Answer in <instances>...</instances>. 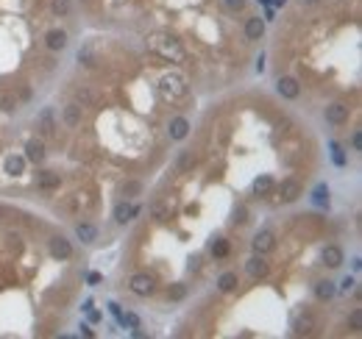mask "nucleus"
Masks as SVG:
<instances>
[{
  "instance_id": "obj_1",
  "label": "nucleus",
  "mask_w": 362,
  "mask_h": 339,
  "mask_svg": "<svg viewBox=\"0 0 362 339\" xmlns=\"http://www.w3.org/2000/svg\"><path fill=\"white\" fill-rule=\"evenodd\" d=\"M159 92H162L164 100H181L184 95H187V84H184L181 75L170 73V75H162V81H159Z\"/></svg>"
},
{
  "instance_id": "obj_2",
  "label": "nucleus",
  "mask_w": 362,
  "mask_h": 339,
  "mask_svg": "<svg viewBox=\"0 0 362 339\" xmlns=\"http://www.w3.org/2000/svg\"><path fill=\"white\" fill-rule=\"evenodd\" d=\"M153 47H156L159 56L170 58V61H181V58H184V47H181V42L176 37H159V39H153Z\"/></svg>"
},
{
  "instance_id": "obj_3",
  "label": "nucleus",
  "mask_w": 362,
  "mask_h": 339,
  "mask_svg": "<svg viewBox=\"0 0 362 339\" xmlns=\"http://www.w3.org/2000/svg\"><path fill=\"white\" fill-rule=\"evenodd\" d=\"M128 287H131V292H134V295L148 297V295H153V289H156V278L148 275V272H136V275H131Z\"/></svg>"
},
{
  "instance_id": "obj_4",
  "label": "nucleus",
  "mask_w": 362,
  "mask_h": 339,
  "mask_svg": "<svg viewBox=\"0 0 362 339\" xmlns=\"http://www.w3.org/2000/svg\"><path fill=\"white\" fill-rule=\"evenodd\" d=\"M276 92L282 95V98H287V100H295L301 95V84L293 78V75H282V78L276 81Z\"/></svg>"
},
{
  "instance_id": "obj_5",
  "label": "nucleus",
  "mask_w": 362,
  "mask_h": 339,
  "mask_svg": "<svg viewBox=\"0 0 362 339\" xmlns=\"http://www.w3.org/2000/svg\"><path fill=\"white\" fill-rule=\"evenodd\" d=\"M279 192H282V200H284V203H293V200H298L301 195H304V189H301V183L295 181V178H287V181H282Z\"/></svg>"
},
{
  "instance_id": "obj_6",
  "label": "nucleus",
  "mask_w": 362,
  "mask_h": 339,
  "mask_svg": "<svg viewBox=\"0 0 362 339\" xmlns=\"http://www.w3.org/2000/svg\"><path fill=\"white\" fill-rule=\"evenodd\" d=\"M245 272L251 278H265V275H268V261H265V256L262 253L251 256V259L245 261Z\"/></svg>"
},
{
  "instance_id": "obj_7",
  "label": "nucleus",
  "mask_w": 362,
  "mask_h": 339,
  "mask_svg": "<svg viewBox=\"0 0 362 339\" xmlns=\"http://www.w3.org/2000/svg\"><path fill=\"white\" fill-rule=\"evenodd\" d=\"M273 248H276V236H273V231H259L257 236H254V253H270Z\"/></svg>"
},
{
  "instance_id": "obj_8",
  "label": "nucleus",
  "mask_w": 362,
  "mask_h": 339,
  "mask_svg": "<svg viewBox=\"0 0 362 339\" xmlns=\"http://www.w3.org/2000/svg\"><path fill=\"white\" fill-rule=\"evenodd\" d=\"M50 256H53V259H59V261L70 259V256H73V245H70L64 236H53V239H50Z\"/></svg>"
},
{
  "instance_id": "obj_9",
  "label": "nucleus",
  "mask_w": 362,
  "mask_h": 339,
  "mask_svg": "<svg viewBox=\"0 0 362 339\" xmlns=\"http://www.w3.org/2000/svg\"><path fill=\"white\" fill-rule=\"evenodd\" d=\"M187 134H189V122L184 120V117H173L170 126H168V136L173 142H181V139H187Z\"/></svg>"
},
{
  "instance_id": "obj_10",
  "label": "nucleus",
  "mask_w": 362,
  "mask_h": 339,
  "mask_svg": "<svg viewBox=\"0 0 362 339\" xmlns=\"http://www.w3.org/2000/svg\"><path fill=\"white\" fill-rule=\"evenodd\" d=\"M326 120L329 122H335V126H340V122H346L348 120V106L346 103H329L326 106Z\"/></svg>"
},
{
  "instance_id": "obj_11",
  "label": "nucleus",
  "mask_w": 362,
  "mask_h": 339,
  "mask_svg": "<svg viewBox=\"0 0 362 339\" xmlns=\"http://www.w3.org/2000/svg\"><path fill=\"white\" fill-rule=\"evenodd\" d=\"M45 45L50 47V50H64V47H67V34L59 31V28H53V31H47Z\"/></svg>"
},
{
  "instance_id": "obj_12",
  "label": "nucleus",
  "mask_w": 362,
  "mask_h": 339,
  "mask_svg": "<svg viewBox=\"0 0 362 339\" xmlns=\"http://www.w3.org/2000/svg\"><path fill=\"white\" fill-rule=\"evenodd\" d=\"M37 183L42 189H59L62 178H59V172H53V170H42V172H37Z\"/></svg>"
},
{
  "instance_id": "obj_13",
  "label": "nucleus",
  "mask_w": 362,
  "mask_h": 339,
  "mask_svg": "<svg viewBox=\"0 0 362 339\" xmlns=\"http://www.w3.org/2000/svg\"><path fill=\"white\" fill-rule=\"evenodd\" d=\"M25 159H28V162H34V164L42 162V159H45V145H42V142H39V139L28 142V145H25Z\"/></svg>"
},
{
  "instance_id": "obj_14",
  "label": "nucleus",
  "mask_w": 362,
  "mask_h": 339,
  "mask_svg": "<svg viewBox=\"0 0 362 339\" xmlns=\"http://www.w3.org/2000/svg\"><path fill=\"white\" fill-rule=\"evenodd\" d=\"M323 264L326 267H340L343 264V251L337 245H326L323 248Z\"/></svg>"
},
{
  "instance_id": "obj_15",
  "label": "nucleus",
  "mask_w": 362,
  "mask_h": 339,
  "mask_svg": "<svg viewBox=\"0 0 362 339\" xmlns=\"http://www.w3.org/2000/svg\"><path fill=\"white\" fill-rule=\"evenodd\" d=\"M262 34H265V20L251 17V20L245 22V37L248 39H262Z\"/></svg>"
},
{
  "instance_id": "obj_16",
  "label": "nucleus",
  "mask_w": 362,
  "mask_h": 339,
  "mask_svg": "<svg viewBox=\"0 0 362 339\" xmlns=\"http://www.w3.org/2000/svg\"><path fill=\"white\" fill-rule=\"evenodd\" d=\"M64 122H67L70 128H75L81 122V106L78 103H67V106H64Z\"/></svg>"
},
{
  "instance_id": "obj_17",
  "label": "nucleus",
  "mask_w": 362,
  "mask_h": 339,
  "mask_svg": "<svg viewBox=\"0 0 362 339\" xmlns=\"http://www.w3.org/2000/svg\"><path fill=\"white\" fill-rule=\"evenodd\" d=\"M37 128H39V134H53V111L50 109H45V111H39V117H37Z\"/></svg>"
},
{
  "instance_id": "obj_18",
  "label": "nucleus",
  "mask_w": 362,
  "mask_h": 339,
  "mask_svg": "<svg viewBox=\"0 0 362 339\" xmlns=\"http://www.w3.org/2000/svg\"><path fill=\"white\" fill-rule=\"evenodd\" d=\"M75 234L81 236V242H95L98 239V228L92 223H78L75 225Z\"/></svg>"
},
{
  "instance_id": "obj_19",
  "label": "nucleus",
  "mask_w": 362,
  "mask_h": 339,
  "mask_svg": "<svg viewBox=\"0 0 362 339\" xmlns=\"http://www.w3.org/2000/svg\"><path fill=\"white\" fill-rule=\"evenodd\" d=\"M337 292V287L331 281H318L315 284V295H318V300H331Z\"/></svg>"
},
{
  "instance_id": "obj_20",
  "label": "nucleus",
  "mask_w": 362,
  "mask_h": 339,
  "mask_svg": "<svg viewBox=\"0 0 362 339\" xmlns=\"http://www.w3.org/2000/svg\"><path fill=\"white\" fill-rule=\"evenodd\" d=\"M273 189H276V181H273L270 175H259L257 181H254V192L257 195H268Z\"/></svg>"
},
{
  "instance_id": "obj_21",
  "label": "nucleus",
  "mask_w": 362,
  "mask_h": 339,
  "mask_svg": "<svg viewBox=\"0 0 362 339\" xmlns=\"http://www.w3.org/2000/svg\"><path fill=\"white\" fill-rule=\"evenodd\" d=\"M22 170H25V159L22 156H9L6 159V172H9V175H22Z\"/></svg>"
},
{
  "instance_id": "obj_22",
  "label": "nucleus",
  "mask_w": 362,
  "mask_h": 339,
  "mask_svg": "<svg viewBox=\"0 0 362 339\" xmlns=\"http://www.w3.org/2000/svg\"><path fill=\"white\" fill-rule=\"evenodd\" d=\"M237 272H223L220 278H217V289L220 292H231V289H237Z\"/></svg>"
},
{
  "instance_id": "obj_23",
  "label": "nucleus",
  "mask_w": 362,
  "mask_h": 339,
  "mask_svg": "<svg viewBox=\"0 0 362 339\" xmlns=\"http://www.w3.org/2000/svg\"><path fill=\"white\" fill-rule=\"evenodd\" d=\"M115 220L120 225H126L128 220H131V206H128V203H117L115 206Z\"/></svg>"
},
{
  "instance_id": "obj_24",
  "label": "nucleus",
  "mask_w": 362,
  "mask_h": 339,
  "mask_svg": "<svg viewBox=\"0 0 362 339\" xmlns=\"http://www.w3.org/2000/svg\"><path fill=\"white\" fill-rule=\"evenodd\" d=\"M168 297H170V300H184V297H187V287H184V284H170V287H168Z\"/></svg>"
},
{
  "instance_id": "obj_25",
  "label": "nucleus",
  "mask_w": 362,
  "mask_h": 339,
  "mask_svg": "<svg viewBox=\"0 0 362 339\" xmlns=\"http://www.w3.org/2000/svg\"><path fill=\"white\" fill-rule=\"evenodd\" d=\"M0 109H3V111H14V109H17V100H14V95H9V92H0Z\"/></svg>"
},
{
  "instance_id": "obj_26",
  "label": "nucleus",
  "mask_w": 362,
  "mask_h": 339,
  "mask_svg": "<svg viewBox=\"0 0 362 339\" xmlns=\"http://www.w3.org/2000/svg\"><path fill=\"white\" fill-rule=\"evenodd\" d=\"M212 256H215V259L229 256V242L226 239H215V245H212Z\"/></svg>"
},
{
  "instance_id": "obj_27",
  "label": "nucleus",
  "mask_w": 362,
  "mask_h": 339,
  "mask_svg": "<svg viewBox=\"0 0 362 339\" xmlns=\"http://www.w3.org/2000/svg\"><path fill=\"white\" fill-rule=\"evenodd\" d=\"M50 9H53V14H56V17H64L70 11V0H53Z\"/></svg>"
},
{
  "instance_id": "obj_28",
  "label": "nucleus",
  "mask_w": 362,
  "mask_h": 339,
  "mask_svg": "<svg viewBox=\"0 0 362 339\" xmlns=\"http://www.w3.org/2000/svg\"><path fill=\"white\" fill-rule=\"evenodd\" d=\"M315 203L329 206V187H326V183H320V187L315 189Z\"/></svg>"
},
{
  "instance_id": "obj_29",
  "label": "nucleus",
  "mask_w": 362,
  "mask_h": 339,
  "mask_svg": "<svg viewBox=\"0 0 362 339\" xmlns=\"http://www.w3.org/2000/svg\"><path fill=\"white\" fill-rule=\"evenodd\" d=\"M140 189H142L140 181H126V183H123V195H126V198H134V195H140Z\"/></svg>"
},
{
  "instance_id": "obj_30",
  "label": "nucleus",
  "mask_w": 362,
  "mask_h": 339,
  "mask_svg": "<svg viewBox=\"0 0 362 339\" xmlns=\"http://www.w3.org/2000/svg\"><path fill=\"white\" fill-rule=\"evenodd\" d=\"M192 164H195V156H192V153H189V150H187V153H181V159H179V170H181V172H187L189 167H192Z\"/></svg>"
},
{
  "instance_id": "obj_31",
  "label": "nucleus",
  "mask_w": 362,
  "mask_h": 339,
  "mask_svg": "<svg viewBox=\"0 0 362 339\" xmlns=\"http://www.w3.org/2000/svg\"><path fill=\"white\" fill-rule=\"evenodd\" d=\"M295 331H298V334H310L312 331V317H301L298 323H295Z\"/></svg>"
},
{
  "instance_id": "obj_32",
  "label": "nucleus",
  "mask_w": 362,
  "mask_h": 339,
  "mask_svg": "<svg viewBox=\"0 0 362 339\" xmlns=\"http://www.w3.org/2000/svg\"><path fill=\"white\" fill-rule=\"evenodd\" d=\"M120 323H123V325H131V328H140V317H136V314H131V312H128V314H123V317H120Z\"/></svg>"
},
{
  "instance_id": "obj_33",
  "label": "nucleus",
  "mask_w": 362,
  "mask_h": 339,
  "mask_svg": "<svg viewBox=\"0 0 362 339\" xmlns=\"http://www.w3.org/2000/svg\"><path fill=\"white\" fill-rule=\"evenodd\" d=\"M223 3H226L229 11H242L245 9V0H223Z\"/></svg>"
},
{
  "instance_id": "obj_34",
  "label": "nucleus",
  "mask_w": 362,
  "mask_h": 339,
  "mask_svg": "<svg viewBox=\"0 0 362 339\" xmlns=\"http://www.w3.org/2000/svg\"><path fill=\"white\" fill-rule=\"evenodd\" d=\"M351 328L354 331L362 328V312H359V309H354V312H351Z\"/></svg>"
},
{
  "instance_id": "obj_35",
  "label": "nucleus",
  "mask_w": 362,
  "mask_h": 339,
  "mask_svg": "<svg viewBox=\"0 0 362 339\" xmlns=\"http://www.w3.org/2000/svg\"><path fill=\"white\" fill-rule=\"evenodd\" d=\"M354 284H357V278L346 275V278H343V284H340V289H343V292H351V289H354Z\"/></svg>"
},
{
  "instance_id": "obj_36",
  "label": "nucleus",
  "mask_w": 362,
  "mask_h": 339,
  "mask_svg": "<svg viewBox=\"0 0 362 339\" xmlns=\"http://www.w3.org/2000/svg\"><path fill=\"white\" fill-rule=\"evenodd\" d=\"M78 100H81V103H92V92H90V89H78Z\"/></svg>"
},
{
  "instance_id": "obj_37",
  "label": "nucleus",
  "mask_w": 362,
  "mask_h": 339,
  "mask_svg": "<svg viewBox=\"0 0 362 339\" xmlns=\"http://www.w3.org/2000/svg\"><path fill=\"white\" fill-rule=\"evenodd\" d=\"M245 220H248V217H245V209L240 206V209L234 211V223H245Z\"/></svg>"
},
{
  "instance_id": "obj_38",
  "label": "nucleus",
  "mask_w": 362,
  "mask_h": 339,
  "mask_svg": "<svg viewBox=\"0 0 362 339\" xmlns=\"http://www.w3.org/2000/svg\"><path fill=\"white\" fill-rule=\"evenodd\" d=\"M153 214H156V220H164V217H168V209H164V206H156Z\"/></svg>"
},
{
  "instance_id": "obj_39",
  "label": "nucleus",
  "mask_w": 362,
  "mask_h": 339,
  "mask_svg": "<svg viewBox=\"0 0 362 339\" xmlns=\"http://www.w3.org/2000/svg\"><path fill=\"white\" fill-rule=\"evenodd\" d=\"M351 145H354V150H359V147H362V134H359V131H357V134H354Z\"/></svg>"
},
{
  "instance_id": "obj_40",
  "label": "nucleus",
  "mask_w": 362,
  "mask_h": 339,
  "mask_svg": "<svg viewBox=\"0 0 362 339\" xmlns=\"http://www.w3.org/2000/svg\"><path fill=\"white\" fill-rule=\"evenodd\" d=\"M331 147H335V162H337V164H343L346 159H343V153H340V145H331Z\"/></svg>"
},
{
  "instance_id": "obj_41",
  "label": "nucleus",
  "mask_w": 362,
  "mask_h": 339,
  "mask_svg": "<svg viewBox=\"0 0 362 339\" xmlns=\"http://www.w3.org/2000/svg\"><path fill=\"white\" fill-rule=\"evenodd\" d=\"M109 309H112V314H115V317H123V312H120V306H117V303H109Z\"/></svg>"
},
{
  "instance_id": "obj_42",
  "label": "nucleus",
  "mask_w": 362,
  "mask_h": 339,
  "mask_svg": "<svg viewBox=\"0 0 362 339\" xmlns=\"http://www.w3.org/2000/svg\"><path fill=\"white\" fill-rule=\"evenodd\" d=\"M198 261H201L198 256H192V259H189V270H198Z\"/></svg>"
},
{
  "instance_id": "obj_43",
  "label": "nucleus",
  "mask_w": 362,
  "mask_h": 339,
  "mask_svg": "<svg viewBox=\"0 0 362 339\" xmlns=\"http://www.w3.org/2000/svg\"><path fill=\"white\" fill-rule=\"evenodd\" d=\"M284 3H287V0H273V6H284Z\"/></svg>"
},
{
  "instance_id": "obj_44",
  "label": "nucleus",
  "mask_w": 362,
  "mask_h": 339,
  "mask_svg": "<svg viewBox=\"0 0 362 339\" xmlns=\"http://www.w3.org/2000/svg\"><path fill=\"white\" fill-rule=\"evenodd\" d=\"M304 3H307V6H315V3H318V0H304Z\"/></svg>"
}]
</instances>
